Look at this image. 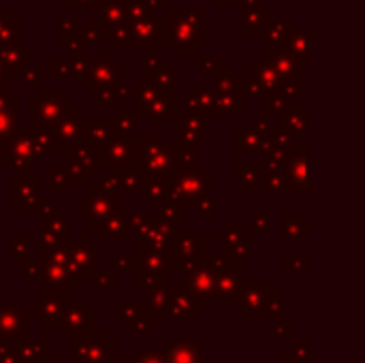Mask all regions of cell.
<instances>
[{"label": "cell", "instance_id": "obj_4", "mask_svg": "<svg viewBox=\"0 0 365 363\" xmlns=\"http://www.w3.org/2000/svg\"><path fill=\"white\" fill-rule=\"evenodd\" d=\"M30 315L21 310L17 302L0 306V334L6 340L21 344L30 338Z\"/></svg>", "mask_w": 365, "mask_h": 363}, {"label": "cell", "instance_id": "obj_11", "mask_svg": "<svg viewBox=\"0 0 365 363\" xmlns=\"http://www.w3.org/2000/svg\"><path fill=\"white\" fill-rule=\"evenodd\" d=\"M0 338H2V334H0Z\"/></svg>", "mask_w": 365, "mask_h": 363}, {"label": "cell", "instance_id": "obj_7", "mask_svg": "<svg viewBox=\"0 0 365 363\" xmlns=\"http://www.w3.org/2000/svg\"><path fill=\"white\" fill-rule=\"evenodd\" d=\"M135 363H163V359H160L156 353H152V351H145L143 355H139V357H137V362Z\"/></svg>", "mask_w": 365, "mask_h": 363}, {"label": "cell", "instance_id": "obj_5", "mask_svg": "<svg viewBox=\"0 0 365 363\" xmlns=\"http://www.w3.org/2000/svg\"><path fill=\"white\" fill-rule=\"evenodd\" d=\"M19 357L30 362H47L51 357V342L45 338H28L19 344Z\"/></svg>", "mask_w": 365, "mask_h": 363}, {"label": "cell", "instance_id": "obj_8", "mask_svg": "<svg viewBox=\"0 0 365 363\" xmlns=\"http://www.w3.org/2000/svg\"><path fill=\"white\" fill-rule=\"evenodd\" d=\"M105 363H135V362H126V359H118V357H111L109 362Z\"/></svg>", "mask_w": 365, "mask_h": 363}, {"label": "cell", "instance_id": "obj_2", "mask_svg": "<svg viewBox=\"0 0 365 363\" xmlns=\"http://www.w3.org/2000/svg\"><path fill=\"white\" fill-rule=\"evenodd\" d=\"M66 302L68 300L64 291L53 293V291H47V287L41 289V300L30 306V317L38 321L41 332H58L62 315L68 306Z\"/></svg>", "mask_w": 365, "mask_h": 363}, {"label": "cell", "instance_id": "obj_1", "mask_svg": "<svg viewBox=\"0 0 365 363\" xmlns=\"http://www.w3.org/2000/svg\"><path fill=\"white\" fill-rule=\"evenodd\" d=\"M118 344L107 336L105 329H92L75 340H68V359L71 362L105 363L115 357Z\"/></svg>", "mask_w": 365, "mask_h": 363}, {"label": "cell", "instance_id": "obj_6", "mask_svg": "<svg viewBox=\"0 0 365 363\" xmlns=\"http://www.w3.org/2000/svg\"><path fill=\"white\" fill-rule=\"evenodd\" d=\"M19 344L6 338H0V363H19Z\"/></svg>", "mask_w": 365, "mask_h": 363}, {"label": "cell", "instance_id": "obj_3", "mask_svg": "<svg viewBox=\"0 0 365 363\" xmlns=\"http://www.w3.org/2000/svg\"><path fill=\"white\" fill-rule=\"evenodd\" d=\"M92 329H96V312L90 310L88 302H71L62 315L58 338L68 342L83 334H90Z\"/></svg>", "mask_w": 365, "mask_h": 363}, {"label": "cell", "instance_id": "obj_10", "mask_svg": "<svg viewBox=\"0 0 365 363\" xmlns=\"http://www.w3.org/2000/svg\"><path fill=\"white\" fill-rule=\"evenodd\" d=\"M77 363H88V362H77Z\"/></svg>", "mask_w": 365, "mask_h": 363}, {"label": "cell", "instance_id": "obj_9", "mask_svg": "<svg viewBox=\"0 0 365 363\" xmlns=\"http://www.w3.org/2000/svg\"><path fill=\"white\" fill-rule=\"evenodd\" d=\"M19 363H38V362H30V359H21Z\"/></svg>", "mask_w": 365, "mask_h": 363}]
</instances>
